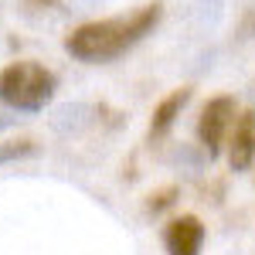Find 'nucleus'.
Wrapping results in <instances>:
<instances>
[{"label":"nucleus","mask_w":255,"mask_h":255,"mask_svg":"<svg viewBox=\"0 0 255 255\" xmlns=\"http://www.w3.org/2000/svg\"><path fill=\"white\" fill-rule=\"evenodd\" d=\"M160 17H163L160 3H143V7L129 10V14L79 24L65 38V51L75 61H85V65H106V61L126 55L129 48H136L146 34H153Z\"/></svg>","instance_id":"f257e3e1"},{"label":"nucleus","mask_w":255,"mask_h":255,"mask_svg":"<svg viewBox=\"0 0 255 255\" xmlns=\"http://www.w3.org/2000/svg\"><path fill=\"white\" fill-rule=\"evenodd\" d=\"M58 92V79L41 61H14L0 72V102L17 113H41Z\"/></svg>","instance_id":"f03ea898"},{"label":"nucleus","mask_w":255,"mask_h":255,"mask_svg":"<svg viewBox=\"0 0 255 255\" xmlns=\"http://www.w3.org/2000/svg\"><path fill=\"white\" fill-rule=\"evenodd\" d=\"M238 102L235 96H215L204 102L201 109V119H197V143L208 150V157L218 160L221 150H225V139H228V129L235 123Z\"/></svg>","instance_id":"7ed1b4c3"},{"label":"nucleus","mask_w":255,"mask_h":255,"mask_svg":"<svg viewBox=\"0 0 255 255\" xmlns=\"http://www.w3.org/2000/svg\"><path fill=\"white\" fill-rule=\"evenodd\" d=\"M225 150H228V163H232L235 174L252 170V163H255V109L235 113V123L228 129V139H225Z\"/></svg>","instance_id":"20e7f679"},{"label":"nucleus","mask_w":255,"mask_h":255,"mask_svg":"<svg viewBox=\"0 0 255 255\" xmlns=\"http://www.w3.org/2000/svg\"><path fill=\"white\" fill-rule=\"evenodd\" d=\"M208 228L197 215H180L163 225V249L167 255H201Z\"/></svg>","instance_id":"39448f33"},{"label":"nucleus","mask_w":255,"mask_h":255,"mask_svg":"<svg viewBox=\"0 0 255 255\" xmlns=\"http://www.w3.org/2000/svg\"><path fill=\"white\" fill-rule=\"evenodd\" d=\"M194 99V89L191 85H180L174 89L170 96H163L157 102V109H153V116H150V139H160L170 133V126L177 123V116L187 109V102Z\"/></svg>","instance_id":"423d86ee"},{"label":"nucleus","mask_w":255,"mask_h":255,"mask_svg":"<svg viewBox=\"0 0 255 255\" xmlns=\"http://www.w3.org/2000/svg\"><path fill=\"white\" fill-rule=\"evenodd\" d=\"M38 146L31 143V139H7V143H0V163H7V160H20V157H31Z\"/></svg>","instance_id":"0eeeda50"},{"label":"nucleus","mask_w":255,"mask_h":255,"mask_svg":"<svg viewBox=\"0 0 255 255\" xmlns=\"http://www.w3.org/2000/svg\"><path fill=\"white\" fill-rule=\"evenodd\" d=\"M174 187H167V191H160V194H153L157 197V201H150V211H163V208H170V204H174Z\"/></svg>","instance_id":"6e6552de"},{"label":"nucleus","mask_w":255,"mask_h":255,"mask_svg":"<svg viewBox=\"0 0 255 255\" xmlns=\"http://www.w3.org/2000/svg\"><path fill=\"white\" fill-rule=\"evenodd\" d=\"M31 10H51V7H58L61 0H24Z\"/></svg>","instance_id":"1a4fd4ad"}]
</instances>
